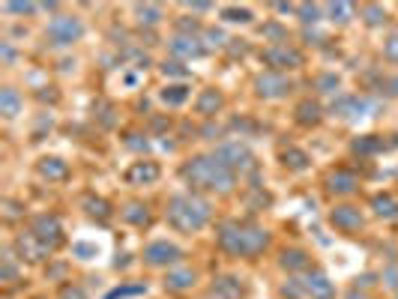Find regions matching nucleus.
<instances>
[{
  "label": "nucleus",
  "mask_w": 398,
  "mask_h": 299,
  "mask_svg": "<svg viewBox=\"0 0 398 299\" xmlns=\"http://www.w3.org/2000/svg\"><path fill=\"white\" fill-rule=\"evenodd\" d=\"M180 180L189 186V192L207 195H231L237 189V174L228 171L213 156H192L180 165Z\"/></svg>",
  "instance_id": "1"
},
{
  "label": "nucleus",
  "mask_w": 398,
  "mask_h": 299,
  "mask_svg": "<svg viewBox=\"0 0 398 299\" xmlns=\"http://www.w3.org/2000/svg\"><path fill=\"white\" fill-rule=\"evenodd\" d=\"M269 231L260 228L255 222H222L219 228H216V242H219V249L225 255L231 258H258L264 255L269 249Z\"/></svg>",
  "instance_id": "2"
},
{
  "label": "nucleus",
  "mask_w": 398,
  "mask_h": 299,
  "mask_svg": "<svg viewBox=\"0 0 398 299\" xmlns=\"http://www.w3.org/2000/svg\"><path fill=\"white\" fill-rule=\"evenodd\" d=\"M213 219V206L204 195L198 192H177L168 197L165 206V222L180 233H198L207 228Z\"/></svg>",
  "instance_id": "3"
},
{
  "label": "nucleus",
  "mask_w": 398,
  "mask_h": 299,
  "mask_svg": "<svg viewBox=\"0 0 398 299\" xmlns=\"http://www.w3.org/2000/svg\"><path fill=\"white\" fill-rule=\"evenodd\" d=\"M81 36H84V21H81L78 15H54L48 27H45V39H48L54 48H69Z\"/></svg>",
  "instance_id": "4"
},
{
  "label": "nucleus",
  "mask_w": 398,
  "mask_h": 299,
  "mask_svg": "<svg viewBox=\"0 0 398 299\" xmlns=\"http://www.w3.org/2000/svg\"><path fill=\"white\" fill-rule=\"evenodd\" d=\"M260 63H267V72H282L285 75L287 69H300L305 57L291 42H282V45H267V48L260 51Z\"/></svg>",
  "instance_id": "5"
},
{
  "label": "nucleus",
  "mask_w": 398,
  "mask_h": 299,
  "mask_svg": "<svg viewBox=\"0 0 398 299\" xmlns=\"http://www.w3.org/2000/svg\"><path fill=\"white\" fill-rule=\"evenodd\" d=\"M213 156L219 159L228 171H234V174H243V171L252 168V150L240 141H222L219 147L213 150Z\"/></svg>",
  "instance_id": "6"
},
{
  "label": "nucleus",
  "mask_w": 398,
  "mask_h": 299,
  "mask_svg": "<svg viewBox=\"0 0 398 299\" xmlns=\"http://www.w3.org/2000/svg\"><path fill=\"white\" fill-rule=\"evenodd\" d=\"M255 96L267 99V102H276V99H285L287 93L294 90L291 78L282 75V72H260V75L255 78Z\"/></svg>",
  "instance_id": "7"
},
{
  "label": "nucleus",
  "mask_w": 398,
  "mask_h": 299,
  "mask_svg": "<svg viewBox=\"0 0 398 299\" xmlns=\"http://www.w3.org/2000/svg\"><path fill=\"white\" fill-rule=\"evenodd\" d=\"M180 260H183V249L174 246V242L168 240H153L150 246H144V264L147 267H177Z\"/></svg>",
  "instance_id": "8"
},
{
  "label": "nucleus",
  "mask_w": 398,
  "mask_h": 299,
  "mask_svg": "<svg viewBox=\"0 0 398 299\" xmlns=\"http://www.w3.org/2000/svg\"><path fill=\"white\" fill-rule=\"evenodd\" d=\"M33 233L36 240L42 242L48 251H54L63 242V224L57 222V215H48V213H42V215H36V219L30 222V228H27Z\"/></svg>",
  "instance_id": "9"
},
{
  "label": "nucleus",
  "mask_w": 398,
  "mask_h": 299,
  "mask_svg": "<svg viewBox=\"0 0 398 299\" xmlns=\"http://www.w3.org/2000/svg\"><path fill=\"white\" fill-rule=\"evenodd\" d=\"M330 224L341 233H357L366 224V215L354 204H341V206H332L330 210Z\"/></svg>",
  "instance_id": "10"
},
{
  "label": "nucleus",
  "mask_w": 398,
  "mask_h": 299,
  "mask_svg": "<svg viewBox=\"0 0 398 299\" xmlns=\"http://www.w3.org/2000/svg\"><path fill=\"white\" fill-rule=\"evenodd\" d=\"M300 284H303V293L312 296V299H336V284H332L327 278V273H321V269L303 273Z\"/></svg>",
  "instance_id": "11"
},
{
  "label": "nucleus",
  "mask_w": 398,
  "mask_h": 299,
  "mask_svg": "<svg viewBox=\"0 0 398 299\" xmlns=\"http://www.w3.org/2000/svg\"><path fill=\"white\" fill-rule=\"evenodd\" d=\"M168 51H171V57H174V60H195V57H204L210 48H207L198 36H180V33H174L168 39Z\"/></svg>",
  "instance_id": "12"
},
{
  "label": "nucleus",
  "mask_w": 398,
  "mask_h": 299,
  "mask_svg": "<svg viewBox=\"0 0 398 299\" xmlns=\"http://www.w3.org/2000/svg\"><path fill=\"white\" fill-rule=\"evenodd\" d=\"M327 192L330 195H336V197H348V195H354L359 192V177L354 174V171H348V168H339V171H330L327 174Z\"/></svg>",
  "instance_id": "13"
},
{
  "label": "nucleus",
  "mask_w": 398,
  "mask_h": 299,
  "mask_svg": "<svg viewBox=\"0 0 398 299\" xmlns=\"http://www.w3.org/2000/svg\"><path fill=\"white\" fill-rule=\"evenodd\" d=\"M195 287H198V273H195V269H189V267L168 269L165 291H171V293H189V291H195Z\"/></svg>",
  "instance_id": "14"
},
{
  "label": "nucleus",
  "mask_w": 398,
  "mask_h": 299,
  "mask_svg": "<svg viewBox=\"0 0 398 299\" xmlns=\"http://www.w3.org/2000/svg\"><path fill=\"white\" fill-rule=\"evenodd\" d=\"M15 251L21 255V260H30V264H39V260H45V258L51 255V251L45 249L30 231H27V233H18V237H15Z\"/></svg>",
  "instance_id": "15"
},
{
  "label": "nucleus",
  "mask_w": 398,
  "mask_h": 299,
  "mask_svg": "<svg viewBox=\"0 0 398 299\" xmlns=\"http://www.w3.org/2000/svg\"><path fill=\"white\" fill-rule=\"evenodd\" d=\"M368 99L363 96H341L339 99V105H332V111H336L341 120H348V123H354V120H363V117L368 114Z\"/></svg>",
  "instance_id": "16"
},
{
  "label": "nucleus",
  "mask_w": 398,
  "mask_h": 299,
  "mask_svg": "<svg viewBox=\"0 0 398 299\" xmlns=\"http://www.w3.org/2000/svg\"><path fill=\"white\" fill-rule=\"evenodd\" d=\"M222 108H225V96L219 87H207L195 99V114H201V117H216Z\"/></svg>",
  "instance_id": "17"
},
{
  "label": "nucleus",
  "mask_w": 398,
  "mask_h": 299,
  "mask_svg": "<svg viewBox=\"0 0 398 299\" xmlns=\"http://www.w3.org/2000/svg\"><path fill=\"white\" fill-rule=\"evenodd\" d=\"M159 180V165L156 162H135V165L126 171V183L141 186V183H156Z\"/></svg>",
  "instance_id": "18"
},
{
  "label": "nucleus",
  "mask_w": 398,
  "mask_h": 299,
  "mask_svg": "<svg viewBox=\"0 0 398 299\" xmlns=\"http://www.w3.org/2000/svg\"><path fill=\"white\" fill-rule=\"evenodd\" d=\"M210 291L225 299H246V284H243V278H234V276H219Z\"/></svg>",
  "instance_id": "19"
},
{
  "label": "nucleus",
  "mask_w": 398,
  "mask_h": 299,
  "mask_svg": "<svg viewBox=\"0 0 398 299\" xmlns=\"http://www.w3.org/2000/svg\"><path fill=\"white\" fill-rule=\"evenodd\" d=\"M309 251H303V249H285L282 251V258H278V267L287 269V273H309Z\"/></svg>",
  "instance_id": "20"
},
{
  "label": "nucleus",
  "mask_w": 398,
  "mask_h": 299,
  "mask_svg": "<svg viewBox=\"0 0 398 299\" xmlns=\"http://www.w3.org/2000/svg\"><path fill=\"white\" fill-rule=\"evenodd\" d=\"M21 108H24V99H21V93H18L15 87L0 90V114H3L6 120H15V117L21 114Z\"/></svg>",
  "instance_id": "21"
},
{
  "label": "nucleus",
  "mask_w": 398,
  "mask_h": 299,
  "mask_svg": "<svg viewBox=\"0 0 398 299\" xmlns=\"http://www.w3.org/2000/svg\"><path fill=\"white\" fill-rule=\"evenodd\" d=\"M132 12H135V21L144 27H156V24H162V18H165V9L159 3H138Z\"/></svg>",
  "instance_id": "22"
},
{
  "label": "nucleus",
  "mask_w": 398,
  "mask_h": 299,
  "mask_svg": "<svg viewBox=\"0 0 398 299\" xmlns=\"http://www.w3.org/2000/svg\"><path fill=\"white\" fill-rule=\"evenodd\" d=\"M372 210H375V215L377 219H386V222H395L398 219V201L392 195H375L372 197Z\"/></svg>",
  "instance_id": "23"
},
{
  "label": "nucleus",
  "mask_w": 398,
  "mask_h": 299,
  "mask_svg": "<svg viewBox=\"0 0 398 299\" xmlns=\"http://www.w3.org/2000/svg\"><path fill=\"white\" fill-rule=\"evenodd\" d=\"M36 171H39V177L45 180H66L69 177V165L63 159H39V165H36Z\"/></svg>",
  "instance_id": "24"
},
{
  "label": "nucleus",
  "mask_w": 398,
  "mask_h": 299,
  "mask_svg": "<svg viewBox=\"0 0 398 299\" xmlns=\"http://www.w3.org/2000/svg\"><path fill=\"white\" fill-rule=\"evenodd\" d=\"M321 120H323V108L318 102L305 99V102L296 105V123H300V126H318Z\"/></svg>",
  "instance_id": "25"
},
{
  "label": "nucleus",
  "mask_w": 398,
  "mask_h": 299,
  "mask_svg": "<svg viewBox=\"0 0 398 299\" xmlns=\"http://www.w3.org/2000/svg\"><path fill=\"white\" fill-rule=\"evenodd\" d=\"M120 215H123V222L135 224V228H144V224H150V210H147L144 204H126L123 210H120Z\"/></svg>",
  "instance_id": "26"
},
{
  "label": "nucleus",
  "mask_w": 398,
  "mask_h": 299,
  "mask_svg": "<svg viewBox=\"0 0 398 299\" xmlns=\"http://www.w3.org/2000/svg\"><path fill=\"white\" fill-rule=\"evenodd\" d=\"M189 96H192V87H189V84H168V87L159 93L162 102H165V105H174V108L183 105Z\"/></svg>",
  "instance_id": "27"
},
{
  "label": "nucleus",
  "mask_w": 398,
  "mask_h": 299,
  "mask_svg": "<svg viewBox=\"0 0 398 299\" xmlns=\"http://www.w3.org/2000/svg\"><path fill=\"white\" fill-rule=\"evenodd\" d=\"M359 15H363V21H366L368 27H383L386 21H390V12H386L381 3H363Z\"/></svg>",
  "instance_id": "28"
},
{
  "label": "nucleus",
  "mask_w": 398,
  "mask_h": 299,
  "mask_svg": "<svg viewBox=\"0 0 398 299\" xmlns=\"http://www.w3.org/2000/svg\"><path fill=\"white\" fill-rule=\"evenodd\" d=\"M309 153L305 150H300V147H287L285 153H282V165L287 168V171H305L309 168Z\"/></svg>",
  "instance_id": "29"
},
{
  "label": "nucleus",
  "mask_w": 398,
  "mask_h": 299,
  "mask_svg": "<svg viewBox=\"0 0 398 299\" xmlns=\"http://www.w3.org/2000/svg\"><path fill=\"white\" fill-rule=\"evenodd\" d=\"M354 12H357V6H354V3H330V6H327V18H330L332 24H339V27L350 24V18H354Z\"/></svg>",
  "instance_id": "30"
},
{
  "label": "nucleus",
  "mask_w": 398,
  "mask_h": 299,
  "mask_svg": "<svg viewBox=\"0 0 398 299\" xmlns=\"http://www.w3.org/2000/svg\"><path fill=\"white\" fill-rule=\"evenodd\" d=\"M339 87H341V78L336 75V72H321V75L314 78V90L323 93V96H336Z\"/></svg>",
  "instance_id": "31"
},
{
  "label": "nucleus",
  "mask_w": 398,
  "mask_h": 299,
  "mask_svg": "<svg viewBox=\"0 0 398 299\" xmlns=\"http://www.w3.org/2000/svg\"><path fill=\"white\" fill-rule=\"evenodd\" d=\"M222 18L228 24H252L255 21L252 9H246V6H222Z\"/></svg>",
  "instance_id": "32"
},
{
  "label": "nucleus",
  "mask_w": 398,
  "mask_h": 299,
  "mask_svg": "<svg viewBox=\"0 0 398 299\" xmlns=\"http://www.w3.org/2000/svg\"><path fill=\"white\" fill-rule=\"evenodd\" d=\"M296 15H300L303 24H318L321 18H327V6H318V3H300L296 6Z\"/></svg>",
  "instance_id": "33"
},
{
  "label": "nucleus",
  "mask_w": 398,
  "mask_h": 299,
  "mask_svg": "<svg viewBox=\"0 0 398 299\" xmlns=\"http://www.w3.org/2000/svg\"><path fill=\"white\" fill-rule=\"evenodd\" d=\"M84 210H87V215H93V219H108V215H111V206H108L102 197H87L84 201Z\"/></svg>",
  "instance_id": "34"
},
{
  "label": "nucleus",
  "mask_w": 398,
  "mask_h": 299,
  "mask_svg": "<svg viewBox=\"0 0 398 299\" xmlns=\"http://www.w3.org/2000/svg\"><path fill=\"white\" fill-rule=\"evenodd\" d=\"M162 75H171V78H189V75H192V72H189L186 66H183V60H174V57H171V60H165V63H162Z\"/></svg>",
  "instance_id": "35"
},
{
  "label": "nucleus",
  "mask_w": 398,
  "mask_h": 299,
  "mask_svg": "<svg viewBox=\"0 0 398 299\" xmlns=\"http://www.w3.org/2000/svg\"><path fill=\"white\" fill-rule=\"evenodd\" d=\"M135 293H147V284L138 282V284H123V287H114L105 299H126V296H135Z\"/></svg>",
  "instance_id": "36"
},
{
  "label": "nucleus",
  "mask_w": 398,
  "mask_h": 299,
  "mask_svg": "<svg viewBox=\"0 0 398 299\" xmlns=\"http://www.w3.org/2000/svg\"><path fill=\"white\" fill-rule=\"evenodd\" d=\"M15 278H18V267H15V258L12 255H9V251H6V255H3V269H0V282H15Z\"/></svg>",
  "instance_id": "37"
},
{
  "label": "nucleus",
  "mask_w": 398,
  "mask_h": 299,
  "mask_svg": "<svg viewBox=\"0 0 398 299\" xmlns=\"http://www.w3.org/2000/svg\"><path fill=\"white\" fill-rule=\"evenodd\" d=\"M383 57L390 60V63H398V33L386 36V42H383Z\"/></svg>",
  "instance_id": "38"
},
{
  "label": "nucleus",
  "mask_w": 398,
  "mask_h": 299,
  "mask_svg": "<svg viewBox=\"0 0 398 299\" xmlns=\"http://www.w3.org/2000/svg\"><path fill=\"white\" fill-rule=\"evenodd\" d=\"M377 135H366V138H359L357 144H354V153H375L377 147H381V144L375 141Z\"/></svg>",
  "instance_id": "39"
},
{
  "label": "nucleus",
  "mask_w": 398,
  "mask_h": 299,
  "mask_svg": "<svg viewBox=\"0 0 398 299\" xmlns=\"http://www.w3.org/2000/svg\"><path fill=\"white\" fill-rule=\"evenodd\" d=\"M3 9L12 15H33L36 9H39V3H6Z\"/></svg>",
  "instance_id": "40"
},
{
  "label": "nucleus",
  "mask_w": 398,
  "mask_h": 299,
  "mask_svg": "<svg viewBox=\"0 0 398 299\" xmlns=\"http://www.w3.org/2000/svg\"><path fill=\"white\" fill-rule=\"evenodd\" d=\"M381 278H383V287H386V291H398V267H386Z\"/></svg>",
  "instance_id": "41"
},
{
  "label": "nucleus",
  "mask_w": 398,
  "mask_h": 299,
  "mask_svg": "<svg viewBox=\"0 0 398 299\" xmlns=\"http://www.w3.org/2000/svg\"><path fill=\"white\" fill-rule=\"evenodd\" d=\"M60 299H87V293L81 291L78 284H66V287L60 291Z\"/></svg>",
  "instance_id": "42"
},
{
  "label": "nucleus",
  "mask_w": 398,
  "mask_h": 299,
  "mask_svg": "<svg viewBox=\"0 0 398 299\" xmlns=\"http://www.w3.org/2000/svg\"><path fill=\"white\" fill-rule=\"evenodd\" d=\"M0 54H3V63H6V66H12V60H15V48H12V42H9V39L0 42Z\"/></svg>",
  "instance_id": "43"
},
{
  "label": "nucleus",
  "mask_w": 398,
  "mask_h": 299,
  "mask_svg": "<svg viewBox=\"0 0 398 299\" xmlns=\"http://www.w3.org/2000/svg\"><path fill=\"white\" fill-rule=\"evenodd\" d=\"M75 255H78L81 260H87L90 255H96V249H93V246H87V242H78V246H75Z\"/></svg>",
  "instance_id": "44"
},
{
  "label": "nucleus",
  "mask_w": 398,
  "mask_h": 299,
  "mask_svg": "<svg viewBox=\"0 0 398 299\" xmlns=\"http://www.w3.org/2000/svg\"><path fill=\"white\" fill-rule=\"evenodd\" d=\"M186 9H192V12H210L216 6L213 3H186Z\"/></svg>",
  "instance_id": "45"
},
{
  "label": "nucleus",
  "mask_w": 398,
  "mask_h": 299,
  "mask_svg": "<svg viewBox=\"0 0 398 299\" xmlns=\"http://www.w3.org/2000/svg\"><path fill=\"white\" fill-rule=\"evenodd\" d=\"M386 93H390V96H398V75H392L390 81H386Z\"/></svg>",
  "instance_id": "46"
},
{
  "label": "nucleus",
  "mask_w": 398,
  "mask_h": 299,
  "mask_svg": "<svg viewBox=\"0 0 398 299\" xmlns=\"http://www.w3.org/2000/svg\"><path fill=\"white\" fill-rule=\"evenodd\" d=\"M276 12H282V15H291V12H296V6H291V3H276Z\"/></svg>",
  "instance_id": "47"
},
{
  "label": "nucleus",
  "mask_w": 398,
  "mask_h": 299,
  "mask_svg": "<svg viewBox=\"0 0 398 299\" xmlns=\"http://www.w3.org/2000/svg\"><path fill=\"white\" fill-rule=\"evenodd\" d=\"M204 299H225V296H219V293H213V291H210V293H207Z\"/></svg>",
  "instance_id": "48"
},
{
  "label": "nucleus",
  "mask_w": 398,
  "mask_h": 299,
  "mask_svg": "<svg viewBox=\"0 0 398 299\" xmlns=\"http://www.w3.org/2000/svg\"><path fill=\"white\" fill-rule=\"evenodd\" d=\"M348 299H366V296H357V293H350V296H348Z\"/></svg>",
  "instance_id": "49"
}]
</instances>
